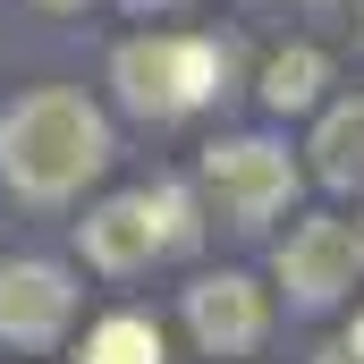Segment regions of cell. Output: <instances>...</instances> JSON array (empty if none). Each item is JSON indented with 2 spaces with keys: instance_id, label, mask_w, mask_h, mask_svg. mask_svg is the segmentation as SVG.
<instances>
[{
  "instance_id": "obj_9",
  "label": "cell",
  "mask_w": 364,
  "mask_h": 364,
  "mask_svg": "<svg viewBox=\"0 0 364 364\" xmlns=\"http://www.w3.org/2000/svg\"><path fill=\"white\" fill-rule=\"evenodd\" d=\"M322 85H331V60H322L314 43H288V51L263 60V102H272V110H314Z\"/></svg>"
},
{
  "instance_id": "obj_4",
  "label": "cell",
  "mask_w": 364,
  "mask_h": 364,
  "mask_svg": "<svg viewBox=\"0 0 364 364\" xmlns=\"http://www.w3.org/2000/svg\"><path fill=\"white\" fill-rule=\"evenodd\" d=\"M364 255H356V229L348 220H296L288 229V246H279V288L296 296V305H339L348 288H356Z\"/></svg>"
},
{
  "instance_id": "obj_3",
  "label": "cell",
  "mask_w": 364,
  "mask_h": 364,
  "mask_svg": "<svg viewBox=\"0 0 364 364\" xmlns=\"http://www.w3.org/2000/svg\"><path fill=\"white\" fill-rule=\"evenodd\" d=\"M203 195H212L220 220L263 229L272 212L296 203V161L263 136H220V144H203Z\"/></svg>"
},
{
  "instance_id": "obj_13",
  "label": "cell",
  "mask_w": 364,
  "mask_h": 364,
  "mask_svg": "<svg viewBox=\"0 0 364 364\" xmlns=\"http://www.w3.org/2000/svg\"><path fill=\"white\" fill-rule=\"evenodd\" d=\"M34 9H85V0H34Z\"/></svg>"
},
{
  "instance_id": "obj_11",
  "label": "cell",
  "mask_w": 364,
  "mask_h": 364,
  "mask_svg": "<svg viewBox=\"0 0 364 364\" xmlns=\"http://www.w3.org/2000/svg\"><path fill=\"white\" fill-rule=\"evenodd\" d=\"M161 195V229H170V255L195 246V203H186V186H153Z\"/></svg>"
},
{
  "instance_id": "obj_6",
  "label": "cell",
  "mask_w": 364,
  "mask_h": 364,
  "mask_svg": "<svg viewBox=\"0 0 364 364\" xmlns=\"http://www.w3.org/2000/svg\"><path fill=\"white\" fill-rule=\"evenodd\" d=\"M77 237H85V263L110 279L144 272L153 255H170V229H161V195L144 186V195H110L102 212H85L77 220Z\"/></svg>"
},
{
  "instance_id": "obj_16",
  "label": "cell",
  "mask_w": 364,
  "mask_h": 364,
  "mask_svg": "<svg viewBox=\"0 0 364 364\" xmlns=\"http://www.w3.org/2000/svg\"><path fill=\"white\" fill-rule=\"evenodd\" d=\"M356 255H364V220H356Z\"/></svg>"
},
{
  "instance_id": "obj_1",
  "label": "cell",
  "mask_w": 364,
  "mask_h": 364,
  "mask_svg": "<svg viewBox=\"0 0 364 364\" xmlns=\"http://www.w3.org/2000/svg\"><path fill=\"white\" fill-rule=\"evenodd\" d=\"M110 170V119L85 93H26L0 110V186L26 203H68L85 178Z\"/></svg>"
},
{
  "instance_id": "obj_5",
  "label": "cell",
  "mask_w": 364,
  "mask_h": 364,
  "mask_svg": "<svg viewBox=\"0 0 364 364\" xmlns=\"http://www.w3.org/2000/svg\"><path fill=\"white\" fill-rule=\"evenodd\" d=\"M77 322V288L60 263H0V339L9 348H60Z\"/></svg>"
},
{
  "instance_id": "obj_14",
  "label": "cell",
  "mask_w": 364,
  "mask_h": 364,
  "mask_svg": "<svg viewBox=\"0 0 364 364\" xmlns=\"http://www.w3.org/2000/svg\"><path fill=\"white\" fill-rule=\"evenodd\" d=\"M348 348H356V356H364V314H356V339H348Z\"/></svg>"
},
{
  "instance_id": "obj_2",
  "label": "cell",
  "mask_w": 364,
  "mask_h": 364,
  "mask_svg": "<svg viewBox=\"0 0 364 364\" xmlns=\"http://www.w3.org/2000/svg\"><path fill=\"white\" fill-rule=\"evenodd\" d=\"M220 68L229 60L203 34H127L110 51V85H119V102L136 119H186V110H203L220 93Z\"/></svg>"
},
{
  "instance_id": "obj_7",
  "label": "cell",
  "mask_w": 364,
  "mask_h": 364,
  "mask_svg": "<svg viewBox=\"0 0 364 364\" xmlns=\"http://www.w3.org/2000/svg\"><path fill=\"white\" fill-rule=\"evenodd\" d=\"M186 331L203 339V356H246V348H263L272 305H263V288L246 272H212L186 288Z\"/></svg>"
},
{
  "instance_id": "obj_12",
  "label": "cell",
  "mask_w": 364,
  "mask_h": 364,
  "mask_svg": "<svg viewBox=\"0 0 364 364\" xmlns=\"http://www.w3.org/2000/svg\"><path fill=\"white\" fill-rule=\"evenodd\" d=\"M314 364H356V348H314Z\"/></svg>"
},
{
  "instance_id": "obj_8",
  "label": "cell",
  "mask_w": 364,
  "mask_h": 364,
  "mask_svg": "<svg viewBox=\"0 0 364 364\" xmlns=\"http://www.w3.org/2000/svg\"><path fill=\"white\" fill-rule=\"evenodd\" d=\"M314 178L339 186V195H364V102L322 110V127H314Z\"/></svg>"
},
{
  "instance_id": "obj_15",
  "label": "cell",
  "mask_w": 364,
  "mask_h": 364,
  "mask_svg": "<svg viewBox=\"0 0 364 364\" xmlns=\"http://www.w3.org/2000/svg\"><path fill=\"white\" fill-rule=\"evenodd\" d=\"M127 9H170V0H127Z\"/></svg>"
},
{
  "instance_id": "obj_10",
  "label": "cell",
  "mask_w": 364,
  "mask_h": 364,
  "mask_svg": "<svg viewBox=\"0 0 364 364\" xmlns=\"http://www.w3.org/2000/svg\"><path fill=\"white\" fill-rule=\"evenodd\" d=\"M77 364H161V331L144 314H110V322L85 331V356Z\"/></svg>"
}]
</instances>
